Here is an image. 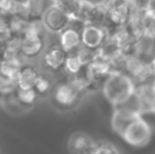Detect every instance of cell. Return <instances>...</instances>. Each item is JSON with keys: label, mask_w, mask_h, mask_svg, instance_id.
Returning <instances> with one entry per match:
<instances>
[{"label": "cell", "mask_w": 155, "mask_h": 154, "mask_svg": "<svg viewBox=\"0 0 155 154\" xmlns=\"http://www.w3.org/2000/svg\"><path fill=\"white\" fill-rule=\"evenodd\" d=\"M104 95L113 106L124 105L135 94L132 79L119 72L112 73L104 84Z\"/></svg>", "instance_id": "obj_1"}, {"label": "cell", "mask_w": 155, "mask_h": 154, "mask_svg": "<svg viewBox=\"0 0 155 154\" xmlns=\"http://www.w3.org/2000/svg\"><path fill=\"white\" fill-rule=\"evenodd\" d=\"M100 4L104 12V20L117 27L128 25L139 10L137 0H104Z\"/></svg>", "instance_id": "obj_2"}, {"label": "cell", "mask_w": 155, "mask_h": 154, "mask_svg": "<svg viewBox=\"0 0 155 154\" xmlns=\"http://www.w3.org/2000/svg\"><path fill=\"white\" fill-rule=\"evenodd\" d=\"M43 23L48 32L60 34L67 29L72 21V18L58 3H52L45 11L42 17Z\"/></svg>", "instance_id": "obj_3"}, {"label": "cell", "mask_w": 155, "mask_h": 154, "mask_svg": "<svg viewBox=\"0 0 155 154\" xmlns=\"http://www.w3.org/2000/svg\"><path fill=\"white\" fill-rule=\"evenodd\" d=\"M152 131L149 123L140 116L127 128L123 137L131 146L143 147L149 143Z\"/></svg>", "instance_id": "obj_4"}, {"label": "cell", "mask_w": 155, "mask_h": 154, "mask_svg": "<svg viewBox=\"0 0 155 154\" xmlns=\"http://www.w3.org/2000/svg\"><path fill=\"white\" fill-rule=\"evenodd\" d=\"M138 117H140V113L138 111H135L133 109L126 107H120L114 111L111 118V126L112 129L117 134L123 136L127 128L131 125L134 120H136Z\"/></svg>", "instance_id": "obj_5"}, {"label": "cell", "mask_w": 155, "mask_h": 154, "mask_svg": "<svg viewBox=\"0 0 155 154\" xmlns=\"http://www.w3.org/2000/svg\"><path fill=\"white\" fill-rule=\"evenodd\" d=\"M79 93L80 91L71 81L60 84L54 90L53 93L54 103L59 106V107H63V108L71 107V106H73L77 101Z\"/></svg>", "instance_id": "obj_6"}, {"label": "cell", "mask_w": 155, "mask_h": 154, "mask_svg": "<svg viewBox=\"0 0 155 154\" xmlns=\"http://www.w3.org/2000/svg\"><path fill=\"white\" fill-rule=\"evenodd\" d=\"M106 40V31L100 25H86L81 29V43L89 49L98 50Z\"/></svg>", "instance_id": "obj_7"}, {"label": "cell", "mask_w": 155, "mask_h": 154, "mask_svg": "<svg viewBox=\"0 0 155 154\" xmlns=\"http://www.w3.org/2000/svg\"><path fill=\"white\" fill-rule=\"evenodd\" d=\"M45 48V37L25 35L21 40V54L23 58H36L43 52Z\"/></svg>", "instance_id": "obj_8"}, {"label": "cell", "mask_w": 155, "mask_h": 154, "mask_svg": "<svg viewBox=\"0 0 155 154\" xmlns=\"http://www.w3.org/2000/svg\"><path fill=\"white\" fill-rule=\"evenodd\" d=\"M60 47L68 54L77 51L81 47V31H78L76 28L69 25L59 34Z\"/></svg>", "instance_id": "obj_9"}, {"label": "cell", "mask_w": 155, "mask_h": 154, "mask_svg": "<svg viewBox=\"0 0 155 154\" xmlns=\"http://www.w3.org/2000/svg\"><path fill=\"white\" fill-rule=\"evenodd\" d=\"M95 145L92 138L82 132H76L69 139V149L73 154H89Z\"/></svg>", "instance_id": "obj_10"}, {"label": "cell", "mask_w": 155, "mask_h": 154, "mask_svg": "<svg viewBox=\"0 0 155 154\" xmlns=\"http://www.w3.org/2000/svg\"><path fill=\"white\" fill-rule=\"evenodd\" d=\"M68 53L61 47H52L43 55V61L48 69L52 71H59L64 67Z\"/></svg>", "instance_id": "obj_11"}, {"label": "cell", "mask_w": 155, "mask_h": 154, "mask_svg": "<svg viewBox=\"0 0 155 154\" xmlns=\"http://www.w3.org/2000/svg\"><path fill=\"white\" fill-rule=\"evenodd\" d=\"M39 74L40 73L37 71L35 67L30 64H23L18 75L17 87L19 89H33Z\"/></svg>", "instance_id": "obj_12"}, {"label": "cell", "mask_w": 155, "mask_h": 154, "mask_svg": "<svg viewBox=\"0 0 155 154\" xmlns=\"http://www.w3.org/2000/svg\"><path fill=\"white\" fill-rule=\"evenodd\" d=\"M23 66L22 59H3L0 60V74L17 82L19 72Z\"/></svg>", "instance_id": "obj_13"}, {"label": "cell", "mask_w": 155, "mask_h": 154, "mask_svg": "<svg viewBox=\"0 0 155 154\" xmlns=\"http://www.w3.org/2000/svg\"><path fill=\"white\" fill-rule=\"evenodd\" d=\"M45 32H48V30L45 29L42 19L41 18H31V19H29V21H28V25H27V29H25V35L45 37Z\"/></svg>", "instance_id": "obj_14"}, {"label": "cell", "mask_w": 155, "mask_h": 154, "mask_svg": "<svg viewBox=\"0 0 155 154\" xmlns=\"http://www.w3.org/2000/svg\"><path fill=\"white\" fill-rule=\"evenodd\" d=\"M57 3L68 13L72 20H77L82 0H60Z\"/></svg>", "instance_id": "obj_15"}, {"label": "cell", "mask_w": 155, "mask_h": 154, "mask_svg": "<svg viewBox=\"0 0 155 154\" xmlns=\"http://www.w3.org/2000/svg\"><path fill=\"white\" fill-rule=\"evenodd\" d=\"M76 55L79 58L80 62L82 64V66H90L93 61H95L96 58L98 57V52H95V50L89 49V48L81 45L79 49L76 52Z\"/></svg>", "instance_id": "obj_16"}, {"label": "cell", "mask_w": 155, "mask_h": 154, "mask_svg": "<svg viewBox=\"0 0 155 154\" xmlns=\"http://www.w3.org/2000/svg\"><path fill=\"white\" fill-rule=\"evenodd\" d=\"M17 99L21 105L31 106L35 103L37 98V92L34 88L33 89H17L16 90Z\"/></svg>", "instance_id": "obj_17"}, {"label": "cell", "mask_w": 155, "mask_h": 154, "mask_svg": "<svg viewBox=\"0 0 155 154\" xmlns=\"http://www.w3.org/2000/svg\"><path fill=\"white\" fill-rule=\"evenodd\" d=\"M82 67L84 66H82V64L80 62L77 55L68 54L67 59H65V62H64V67H63L68 73H70V74H72V75H77L78 73L80 72Z\"/></svg>", "instance_id": "obj_18"}, {"label": "cell", "mask_w": 155, "mask_h": 154, "mask_svg": "<svg viewBox=\"0 0 155 154\" xmlns=\"http://www.w3.org/2000/svg\"><path fill=\"white\" fill-rule=\"evenodd\" d=\"M18 89L17 82L0 74V94L10 95Z\"/></svg>", "instance_id": "obj_19"}, {"label": "cell", "mask_w": 155, "mask_h": 154, "mask_svg": "<svg viewBox=\"0 0 155 154\" xmlns=\"http://www.w3.org/2000/svg\"><path fill=\"white\" fill-rule=\"evenodd\" d=\"M34 89L36 90L38 95H45L51 89V81L45 75L39 74V76L36 79V82H35Z\"/></svg>", "instance_id": "obj_20"}, {"label": "cell", "mask_w": 155, "mask_h": 154, "mask_svg": "<svg viewBox=\"0 0 155 154\" xmlns=\"http://www.w3.org/2000/svg\"><path fill=\"white\" fill-rule=\"evenodd\" d=\"M89 154H119V152L112 145L107 143H99L94 146L92 151Z\"/></svg>", "instance_id": "obj_21"}, {"label": "cell", "mask_w": 155, "mask_h": 154, "mask_svg": "<svg viewBox=\"0 0 155 154\" xmlns=\"http://www.w3.org/2000/svg\"><path fill=\"white\" fill-rule=\"evenodd\" d=\"M143 11L148 17L155 19V0H147Z\"/></svg>", "instance_id": "obj_22"}, {"label": "cell", "mask_w": 155, "mask_h": 154, "mask_svg": "<svg viewBox=\"0 0 155 154\" xmlns=\"http://www.w3.org/2000/svg\"><path fill=\"white\" fill-rule=\"evenodd\" d=\"M15 0H0V11L6 14H11L14 8Z\"/></svg>", "instance_id": "obj_23"}, {"label": "cell", "mask_w": 155, "mask_h": 154, "mask_svg": "<svg viewBox=\"0 0 155 154\" xmlns=\"http://www.w3.org/2000/svg\"><path fill=\"white\" fill-rule=\"evenodd\" d=\"M3 51H4V43L0 40V56H2L3 54Z\"/></svg>", "instance_id": "obj_24"}, {"label": "cell", "mask_w": 155, "mask_h": 154, "mask_svg": "<svg viewBox=\"0 0 155 154\" xmlns=\"http://www.w3.org/2000/svg\"><path fill=\"white\" fill-rule=\"evenodd\" d=\"M50 1H51L52 3H57V2H59L60 0H50Z\"/></svg>", "instance_id": "obj_25"}, {"label": "cell", "mask_w": 155, "mask_h": 154, "mask_svg": "<svg viewBox=\"0 0 155 154\" xmlns=\"http://www.w3.org/2000/svg\"><path fill=\"white\" fill-rule=\"evenodd\" d=\"M152 112L155 113V101H154V105H153V108H152Z\"/></svg>", "instance_id": "obj_26"}, {"label": "cell", "mask_w": 155, "mask_h": 154, "mask_svg": "<svg viewBox=\"0 0 155 154\" xmlns=\"http://www.w3.org/2000/svg\"><path fill=\"white\" fill-rule=\"evenodd\" d=\"M153 69H154V70H155V58H154V59H153Z\"/></svg>", "instance_id": "obj_27"}]
</instances>
